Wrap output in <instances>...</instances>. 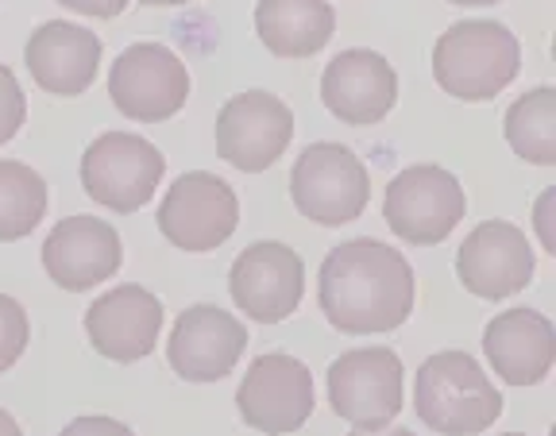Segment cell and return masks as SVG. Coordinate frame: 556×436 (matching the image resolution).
I'll return each instance as SVG.
<instances>
[{
  "instance_id": "1",
  "label": "cell",
  "mask_w": 556,
  "mask_h": 436,
  "mask_svg": "<svg viewBox=\"0 0 556 436\" xmlns=\"http://www.w3.org/2000/svg\"><path fill=\"white\" fill-rule=\"evenodd\" d=\"M317 302L332 329L348 336L394 332L414 313V267L382 240H348L325 255Z\"/></svg>"
},
{
  "instance_id": "2",
  "label": "cell",
  "mask_w": 556,
  "mask_h": 436,
  "mask_svg": "<svg viewBox=\"0 0 556 436\" xmlns=\"http://www.w3.org/2000/svg\"><path fill=\"white\" fill-rule=\"evenodd\" d=\"M414 410L437 436H479L503 418V394L468 351H437L417 367Z\"/></svg>"
},
{
  "instance_id": "3",
  "label": "cell",
  "mask_w": 556,
  "mask_h": 436,
  "mask_svg": "<svg viewBox=\"0 0 556 436\" xmlns=\"http://www.w3.org/2000/svg\"><path fill=\"white\" fill-rule=\"evenodd\" d=\"M521 70L518 36L498 20H460L433 47V78L456 101H495Z\"/></svg>"
},
{
  "instance_id": "4",
  "label": "cell",
  "mask_w": 556,
  "mask_h": 436,
  "mask_svg": "<svg viewBox=\"0 0 556 436\" xmlns=\"http://www.w3.org/2000/svg\"><path fill=\"white\" fill-rule=\"evenodd\" d=\"M290 197L305 220L325 228L352 225L371 201V175L364 158L344 143H309L290 170Z\"/></svg>"
},
{
  "instance_id": "5",
  "label": "cell",
  "mask_w": 556,
  "mask_h": 436,
  "mask_svg": "<svg viewBox=\"0 0 556 436\" xmlns=\"http://www.w3.org/2000/svg\"><path fill=\"white\" fill-rule=\"evenodd\" d=\"M468 213V193L460 178L433 163L406 166L391 178L382 197V217L402 244L433 247L456 232V225Z\"/></svg>"
},
{
  "instance_id": "6",
  "label": "cell",
  "mask_w": 556,
  "mask_h": 436,
  "mask_svg": "<svg viewBox=\"0 0 556 436\" xmlns=\"http://www.w3.org/2000/svg\"><path fill=\"white\" fill-rule=\"evenodd\" d=\"M406 401V371L391 348H352L329 367V406L359 433L391 428Z\"/></svg>"
},
{
  "instance_id": "7",
  "label": "cell",
  "mask_w": 556,
  "mask_h": 436,
  "mask_svg": "<svg viewBox=\"0 0 556 436\" xmlns=\"http://www.w3.org/2000/svg\"><path fill=\"white\" fill-rule=\"evenodd\" d=\"M163 175V151L136 131H101L81 155V190L113 213L143 209Z\"/></svg>"
},
{
  "instance_id": "8",
  "label": "cell",
  "mask_w": 556,
  "mask_h": 436,
  "mask_svg": "<svg viewBox=\"0 0 556 436\" xmlns=\"http://www.w3.org/2000/svg\"><path fill=\"white\" fill-rule=\"evenodd\" d=\"M109 97L128 120L163 124L190 101V70L163 43H131L109 70Z\"/></svg>"
},
{
  "instance_id": "9",
  "label": "cell",
  "mask_w": 556,
  "mask_h": 436,
  "mask_svg": "<svg viewBox=\"0 0 556 436\" xmlns=\"http://www.w3.org/2000/svg\"><path fill=\"white\" fill-rule=\"evenodd\" d=\"M236 410L243 425L263 436H290L313 418V375L302 359L287 351L248 363V375L236 386Z\"/></svg>"
},
{
  "instance_id": "10",
  "label": "cell",
  "mask_w": 556,
  "mask_h": 436,
  "mask_svg": "<svg viewBox=\"0 0 556 436\" xmlns=\"http://www.w3.org/2000/svg\"><path fill=\"white\" fill-rule=\"evenodd\" d=\"M155 220L159 232L178 252H217L240 225V201L225 178L208 170H190L166 190Z\"/></svg>"
},
{
  "instance_id": "11",
  "label": "cell",
  "mask_w": 556,
  "mask_h": 436,
  "mask_svg": "<svg viewBox=\"0 0 556 436\" xmlns=\"http://www.w3.org/2000/svg\"><path fill=\"white\" fill-rule=\"evenodd\" d=\"M294 140V113L282 97L248 89L217 113V155L243 175H263L287 155Z\"/></svg>"
},
{
  "instance_id": "12",
  "label": "cell",
  "mask_w": 556,
  "mask_h": 436,
  "mask_svg": "<svg viewBox=\"0 0 556 436\" xmlns=\"http://www.w3.org/2000/svg\"><path fill=\"white\" fill-rule=\"evenodd\" d=\"M228 294L248 321L278 324L298 313L305 294V262L294 247L278 240H260L236 255L228 271Z\"/></svg>"
},
{
  "instance_id": "13",
  "label": "cell",
  "mask_w": 556,
  "mask_h": 436,
  "mask_svg": "<svg viewBox=\"0 0 556 436\" xmlns=\"http://www.w3.org/2000/svg\"><path fill=\"white\" fill-rule=\"evenodd\" d=\"M456 279L464 290L486 302H503L530 286L533 247L518 225L510 220H483L464 236L456 252Z\"/></svg>"
},
{
  "instance_id": "14",
  "label": "cell",
  "mask_w": 556,
  "mask_h": 436,
  "mask_svg": "<svg viewBox=\"0 0 556 436\" xmlns=\"http://www.w3.org/2000/svg\"><path fill=\"white\" fill-rule=\"evenodd\" d=\"M248 351V329L220 306H190L178 313L166 341V359L186 383H220Z\"/></svg>"
},
{
  "instance_id": "15",
  "label": "cell",
  "mask_w": 556,
  "mask_h": 436,
  "mask_svg": "<svg viewBox=\"0 0 556 436\" xmlns=\"http://www.w3.org/2000/svg\"><path fill=\"white\" fill-rule=\"evenodd\" d=\"M321 101L348 128H371L387 120L399 101V74L379 51H340L321 74Z\"/></svg>"
},
{
  "instance_id": "16",
  "label": "cell",
  "mask_w": 556,
  "mask_h": 436,
  "mask_svg": "<svg viewBox=\"0 0 556 436\" xmlns=\"http://www.w3.org/2000/svg\"><path fill=\"white\" fill-rule=\"evenodd\" d=\"M124 262L121 232L109 220L97 217H66L51 228L43 244V271L51 274L54 286L81 294L101 282H109Z\"/></svg>"
},
{
  "instance_id": "17",
  "label": "cell",
  "mask_w": 556,
  "mask_h": 436,
  "mask_svg": "<svg viewBox=\"0 0 556 436\" xmlns=\"http://www.w3.org/2000/svg\"><path fill=\"white\" fill-rule=\"evenodd\" d=\"M163 332V302L143 286H113L86 309V336L97 356L136 363L151 356Z\"/></svg>"
},
{
  "instance_id": "18",
  "label": "cell",
  "mask_w": 556,
  "mask_h": 436,
  "mask_svg": "<svg viewBox=\"0 0 556 436\" xmlns=\"http://www.w3.org/2000/svg\"><path fill=\"white\" fill-rule=\"evenodd\" d=\"M101 39L81 24L47 20L27 36L24 66L31 81L51 97H81L101 70Z\"/></svg>"
},
{
  "instance_id": "19",
  "label": "cell",
  "mask_w": 556,
  "mask_h": 436,
  "mask_svg": "<svg viewBox=\"0 0 556 436\" xmlns=\"http://www.w3.org/2000/svg\"><path fill=\"white\" fill-rule=\"evenodd\" d=\"M483 356L503 383L538 386L556 363V329L538 309H506L483 329Z\"/></svg>"
},
{
  "instance_id": "20",
  "label": "cell",
  "mask_w": 556,
  "mask_h": 436,
  "mask_svg": "<svg viewBox=\"0 0 556 436\" xmlns=\"http://www.w3.org/2000/svg\"><path fill=\"white\" fill-rule=\"evenodd\" d=\"M337 31V12L325 0H260L255 36L278 59H309Z\"/></svg>"
},
{
  "instance_id": "21",
  "label": "cell",
  "mask_w": 556,
  "mask_h": 436,
  "mask_svg": "<svg viewBox=\"0 0 556 436\" xmlns=\"http://www.w3.org/2000/svg\"><path fill=\"white\" fill-rule=\"evenodd\" d=\"M506 143L518 158L533 166H553L556 163V89L538 86L530 93H521L510 108H506Z\"/></svg>"
},
{
  "instance_id": "22",
  "label": "cell",
  "mask_w": 556,
  "mask_h": 436,
  "mask_svg": "<svg viewBox=\"0 0 556 436\" xmlns=\"http://www.w3.org/2000/svg\"><path fill=\"white\" fill-rule=\"evenodd\" d=\"M47 217V182L27 163L0 158V244L31 236Z\"/></svg>"
},
{
  "instance_id": "23",
  "label": "cell",
  "mask_w": 556,
  "mask_h": 436,
  "mask_svg": "<svg viewBox=\"0 0 556 436\" xmlns=\"http://www.w3.org/2000/svg\"><path fill=\"white\" fill-rule=\"evenodd\" d=\"M27 341H31V321L24 306L12 294H0V375L24 356Z\"/></svg>"
},
{
  "instance_id": "24",
  "label": "cell",
  "mask_w": 556,
  "mask_h": 436,
  "mask_svg": "<svg viewBox=\"0 0 556 436\" xmlns=\"http://www.w3.org/2000/svg\"><path fill=\"white\" fill-rule=\"evenodd\" d=\"M27 120V101L24 89H20L16 74L0 62V143H9Z\"/></svg>"
},
{
  "instance_id": "25",
  "label": "cell",
  "mask_w": 556,
  "mask_h": 436,
  "mask_svg": "<svg viewBox=\"0 0 556 436\" xmlns=\"http://www.w3.org/2000/svg\"><path fill=\"white\" fill-rule=\"evenodd\" d=\"M59 436H136L124 421L104 418V413H93V418H74Z\"/></svg>"
},
{
  "instance_id": "26",
  "label": "cell",
  "mask_w": 556,
  "mask_h": 436,
  "mask_svg": "<svg viewBox=\"0 0 556 436\" xmlns=\"http://www.w3.org/2000/svg\"><path fill=\"white\" fill-rule=\"evenodd\" d=\"M553 201H556V190H545L533 205V228H538L541 236V247L548 255H556V232H553Z\"/></svg>"
},
{
  "instance_id": "27",
  "label": "cell",
  "mask_w": 556,
  "mask_h": 436,
  "mask_svg": "<svg viewBox=\"0 0 556 436\" xmlns=\"http://www.w3.org/2000/svg\"><path fill=\"white\" fill-rule=\"evenodd\" d=\"M62 9L78 12V16H93V20H113L128 9L131 0H59Z\"/></svg>"
},
{
  "instance_id": "28",
  "label": "cell",
  "mask_w": 556,
  "mask_h": 436,
  "mask_svg": "<svg viewBox=\"0 0 556 436\" xmlns=\"http://www.w3.org/2000/svg\"><path fill=\"white\" fill-rule=\"evenodd\" d=\"M0 436H24V433H20V425H16V418H12L9 410H0Z\"/></svg>"
},
{
  "instance_id": "29",
  "label": "cell",
  "mask_w": 556,
  "mask_h": 436,
  "mask_svg": "<svg viewBox=\"0 0 556 436\" xmlns=\"http://www.w3.org/2000/svg\"><path fill=\"white\" fill-rule=\"evenodd\" d=\"M348 436H414L409 428H402V425H394V428H379V433H359V428H352Z\"/></svg>"
},
{
  "instance_id": "30",
  "label": "cell",
  "mask_w": 556,
  "mask_h": 436,
  "mask_svg": "<svg viewBox=\"0 0 556 436\" xmlns=\"http://www.w3.org/2000/svg\"><path fill=\"white\" fill-rule=\"evenodd\" d=\"M148 9H178V4H193V0H139Z\"/></svg>"
},
{
  "instance_id": "31",
  "label": "cell",
  "mask_w": 556,
  "mask_h": 436,
  "mask_svg": "<svg viewBox=\"0 0 556 436\" xmlns=\"http://www.w3.org/2000/svg\"><path fill=\"white\" fill-rule=\"evenodd\" d=\"M448 4H460V9H491V4H503V0H448Z\"/></svg>"
},
{
  "instance_id": "32",
  "label": "cell",
  "mask_w": 556,
  "mask_h": 436,
  "mask_svg": "<svg viewBox=\"0 0 556 436\" xmlns=\"http://www.w3.org/2000/svg\"><path fill=\"white\" fill-rule=\"evenodd\" d=\"M506 436H521V433H506Z\"/></svg>"
}]
</instances>
